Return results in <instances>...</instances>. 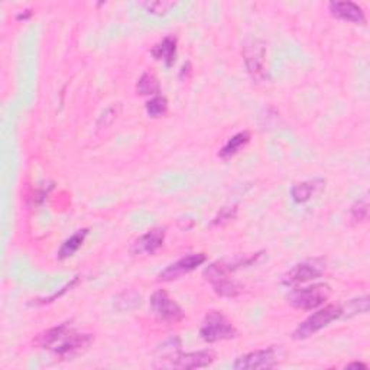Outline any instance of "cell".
Listing matches in <instances>:
<instances>
[{
  "label": "cell",
  "instance_id": "cell-1",
  "mask_svg": "<svg viewBox=\"0 0 370 370\" xmlns=\"http://www.w3.org/2000/svg\"><path fill=\"white\" fill-rule=\"evenodd\" d=\"M343 314H344L343 306L334 305V304L327 305L321 308V310H319L317 313H314L313 316L308 317L306 320H304L292 333V339L305 340L308 337H311L320 330H323L324 327H327L329 324H331L333 321H336L337 319H340Z\"/></svg>",
  "mask_w": 370,
  "mask_h": 370
},
{
  "label": "cell",
  "instance_id": "cell-2",
  "mask_svg": "<svg viewBox=\"0 0 370 370\" xmlns=\"http://www.w3.org/2000/svg\"><path fill=\"white\" fill-rule=\"evenodd\" d=\"M200 336L206 343H217L231 340L239 336L233 323L220 311H210L204 317Z\"/></svg>",
  "mask_w": 370,
  "mask_h": 370
},
{
  "label": "cell",
  "instance_id": "cell-3",
  "mask_svg": "<svg viewBox=\"0 0 370 370\" xmlns=\"http://www.w3.org/2000/svg\"><path fill=\"white\" fill-rule=\"evenodd\" d=\"M330 295L331 288L327 284H314L306 288L294 289L289 294L288 301L294 308H296V310L311 311L321 306L330 298Z\"/></svg>",
  "mask_w": 370,
  "mask_h": 370
},
{
  "label": "cell",
  "instance_id": "cell-4",
  "mask_svg": "<svg viewBox=\"0 0 370 370\" xmlns=\"http://www.w3.org/2000/svg\"><path fill=\"white\" fill-rule=\"evenodd\" d=\"M231 266L224 262H214L204 269V278L211 284L214 292L223 298H234L241 286L230 275Z\"/></svg>",
  "mask_w": 370,
  "mask_h": 370
},
{
  "label": "cell",
  "instance_id": "cell-5",
  "mask_svg": "<svg viewBox=\"0 0 370 370\" xmlns=\"http://www.w3.org/2000/svg\"><path fill=\"white\" fill-rule=\"evenodd\" d=\"M327 269V262L324 258H311L296 264L282 276V285L288 288H295L305 282L314 281L324 275Z\"/></svg>",
  "mask_w": 370,
  "mask_h": 370
},
{
  "label": "cell",
  "instance_id": "cell-6",
  "mask_svg": "<svg viewBox=\"0 0 370 370\" xmlns=\"http://www.w3.org/2000/svg\"><path fill=\"white\" fill-rule=\"evenodd\" d=\"M243 59L251 77L256 81H265L268 79L266 70V45L264 41L252 38L243 45Z\"/></svg>",
  "mask_w": 370,
  "mask_h": 370
},
{
  "label": "cell",
  "instance_id": "cell-7",
  "mask_svg": "<svg viewBox=\"0 0 370 370\" xmlns=\"http://www.w3.org/2000/svg\"><path fill=\"white\" fill-rule=\"evenodd\" d=\"M149 305L152 313L165 323H179L184 320L185 313L182 308L176 304L175 299L169 296L166 291H156L152 294L149 299Z\"/></svg>",
  "mask_w": 370,
  "mask_h": 370
},
{
  "label": "cell",
  "instance_id": "cell-8",
  "mask_svg": "<svg viewBox=\"0 0 370 370\" xmlns=\"http://www.w3.org/2000/svg\"><path fill=\"white\" fill-rule=\"evenodd\" d=\"M279 361V349L268 347L256 351H251L236 359L233 367L236 370H259L274 369Z\"/></svg>",
  "mask_w": 370,
  "mask_h": 370
},
{
  "label": "cell",
  "instance_id": "cell-9",
  "mask_svg": "<svg viewBox=\"0 0 370 370\" xmlns=\"http://www.w3.org/2000/svg\"><path fill=\"white\" fill-rule=\"evenodd\" d=\"M94 341L93 334H80L76 333L71 327L63 334L59 341L54 346V351L61 357H74L86 351Z\"/></svg>",
  "mask_w": 370,
  "mask_h": 370
},
{
  "label": "cell",
  "instance_id": "cell-10",
  "mask_svg": "<svg viewBox=\"0 0 370 370\" xmlns=\"http://www.w3.org/2000/svg\"><path fill=\"white\" fill-rule=\"evenodd\" d=\"M206 261H207V256L204 254H190L187 256L181 258L179 261L171 264L169 266H166L159 274L158 279L164 281V282L179 279L181 276L187 275V274L193 272L194 269H197L199 266H201Z\"/></svg>",
  "mask_w": 370,
  "mask_h": 370
},
{
  "label": "cell",
  "instance_id": "cell-11",
  "mask_svg": "<svg viewBox=\"0 0 370 370\" xmlns=\"http://www.w3.org/2000/svg\"><path fill=\"white\" fill-rule=\"evenodd\" d=\"M165 367H175V369H201L209 367L216 360V353L213 350H200L193 353H176L172 359H169Z\"/></svg>",
  "mask_w": 370,
  "mask_h": 370
},
{
  "label": "cell",
  "instance_id": "cell-12",
  "mask_svg": "<svg viewBox=\"0 0 370 370\" xmlns=\"http://www.w3.org/2000/svg\"><path fill=\"white\" fill-rule=\"evenodd\" d=\"M165 241V229L156 227L141 236L132 246V254L138 256L155 255Z\"/></svg>",
  "mask_w": 370,
  "mask_h": 370
},
{
  "label": "cell",
  "instance_id": "cell-13",
  "mask_svg": "<svg viewBox=\"0 0 370 370\" xmlns=\"http://www.w3.org/2000/svg\"><path fill=\"white\" fill-rule=\"evenodd\" d=\"M329 9L330 14L337 19L351 22L356 25L366 24L364 11L354 2H331L329 5Z\"/></svg>",
  "mask_w": 370,
  "mask_h": 370
},
{
  "label": "cell",
  "instance_id": "cell-14",
  "mask_svg": "<svg viewBox=\"0 0 370 370\" xmlns=\"http://www.w3.org/2000/svg\"><path fill=\"white\" fill-rule=\"evenodd\" d=\"M324 187H326V179H323V178L304 181V182L294 185L291 190V197L296 204L306 203L314 194L320 193Z\"/></svg>",
  "mask_w": 370,
  "mask_h": 370
},
{
  "label": "cell",
  "instance_id": "cell-15",
  "mask_svg": "<svg viewBox=\"0 0 370 370\" xmlns=\"http://www.w3.org/2000/svg\"><path fill=\"white\" fill-rule=\"evenodd\" d=\"M151 54L155 56V59L164 61L166 67H171L176 56V38L165 36L152 48Z\"/></svg>",
  "mask_w": 370,
  "mask_h": 370
},
{
  "label": "cell",
  "instance_id": "cell-16",
  "mask_svg": "<svg viewBox=\"0 0 370 370\" xmlns=\"http://www.w3.org/2000/svg\"><path fill=\"white\" fill-rule=\"evenodd\" d=\"M70 323H63V324H58L41 334L36 336V339L34 340L35 346L41 347V349H54V346L59 341V339L63 337V334L70 329Z\"/></svg>",
  "mask_w": 370,
  "mask_h": 370
},
{
  "label": "cell",
  "instance_id": "cell-17",
  "mask_svg": "<svg viewBox=\"0 0 370 370\" xmlns=\"http://www.w3.org/2000/svg\"><path fill=\"white\" fill-rule=\"evenodd\" d=\"M87 234H89V229H81V230H77L73 236H70L63 244H61V248L58 251V259L71 258L81 248Z\"/></svg>",
  "mask_w": 370,
  "mask_h": 370
},
{
  "label": "cell",
  "instance_id": "cell-18",
  "mask_svg": "<svg viewBox=\"0 0 370 370\" xmlns=\"http://www.w3.org/2000/svg\"><path fill=\"white\" fill-rule=\"evenodd\" d=\"M249 142H251V134L246 131L240 132L227 141V144L220 149L219 156L221 159L227 161V159L233 158L236 154H239L241 151V148H244Z\"/></svg>",
  "mask_w": 370,
  "mask_h": 370
},
{
  "label": "cell",
  "instance_id": "cell-19",
  "mask_svg": "<svg viewBox=\"0 0 370 370\" xmlns=\"http://www.w3.org/2000/svg\"><path fill=\"white\" fill-rule=\"evenodd\" d=\"M176 5H178V2H171V0H148V2L139 4V6L144 8L148 14L156 15V16L166 15Z\"/></svg>",
  "mask_w": 370,
  "mask_h": 370
},
{
  "label": "cell",
  "instance_id": "cell-20",
  "mask_svg": "<svg viewBox=\"0 0 370 370\" xmlns=\"http://www.w3.org/2000/svg\"><path fill=\"white\" fill-rule=\"evenodd\" d=\"M136 90L141 96H155L159 93V81L154 74L145 73L139 79L136 84Z\"/></svg>",
  "mask_w": 370,
  "mask_h": 370
},
{
  "label": "cell",
  "instance_id": "cell-21",
  "mask_svg": "<svg viewBox=\"0 0 370 370\" xmlns=\"http://www.w3.org/2000/svg\"><path fill=\"white\" fill-rule=\"evenodd\" d=\"M146 111L149 117H161L168 111V101L162 96H155L146 103Z\"/></svg>",
  "mask_w": 370,
  "mask_h": 370
},
{
  "label": "cell",
  "instance_id": "cell-22",
  "mask_svg": "<svg viewBox=\"0 0 370 370\" xmlns=\"http://www.w3.org/2000/svg\"><path fill=\"white\" fill-rule=\"evenodd\" d=\"M350 216L351 220L354 223H361L364 220H367L369 216V201H367V196H364L361 200L356 201L350 210Z\"/></svg>",
  "mask_w": 370,
  "mask_h": 370
},
{
  "label": "cell",
  "instance_id": "cell-23",
  "mask_svg": "<svg viewBox=\"0 0 370 370\" xmlns=\"http://www.w3.org/2000/svg\"><path fill=\"white\" fill-rule=\"evenodd\" d=\"M237 214V209L233 206V207H223L219 214L214 217L213 220V226H223L229 221H231Z\"/></svg>",
  "mask_w": 370,
  "mask_h": 370
},
{
  "label": "cell",
  "instance_id": "cell-24",
  "mask_svg": "<svg viewBox=\"0 0 370 370\" xmlns=\"http://www.w3.org/2000/svg\"><path fill=\"white\" fill-rule=\"evenodd\" d=\"M77 281H79V278H76L74 281H71L70 284H67V285L63 288V291H61V292H55L52 296H49V298H45V299H36V302H35V304H48V302H52L55 298H59L61 295L66 294V292L69 291V288H73V286L77 284Z\"/></svg>",
  "mask_w": 370,
  "mask_h": 370
},
{
  "label": "cell",
  "instance_id": "cell-25",
  "mask_svg": "<svg viewBox=\"0 0 370 370\" xmlns=\"http://www.w3.org/2000/svg\"><path fill=\"white\" fill-rule=\"evenodd\" d=\"M357 367L367 369V364H364V363H360V361H354V363H350V364L347 366V369H357Z\"/></svg>",
  "mask_w": 370,
  "mask_h": 370
}]
</instances>
